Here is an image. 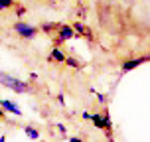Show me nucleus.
Returning <instances> with one entry per match:
<instances>
[{
  "label": "nucleus",
  "instance_id": "obj_5",
  "mask_svg": "<svg viewBox=\"0 0 150 142\" xmlns=\"http://www.w3.org/2000/svg\"><path fill=\"white\" fill-rule=\"evenodd\" d=\"M0 107H2V111H8V112H12V114H16V117H22L20 107L14 105V103H12V101H8V99H2V101H0Z\"/></svg>",
  "mask_w": 150,
  "mask_h": 142
},
{
  "label": "nucleus",
  "instance_id": "obj_13",
  "mask_svg": "<svg viewBox=\"0 0 150 142\" xmlns=\"http://www.w3.org/2000/svg\"><path fill=\"white\" fill-rule=\"evenodd\" d=\"M57 130H59V132H61V136L65 134V126H63V124H57Z\"/></svg>",
  "mask_w": 150,
  "mask_h": 142
},
{
  "label": "nucleus",
  "instance_id": "obj_14",
  "mask_svg": "<svg viewBox=\"0 0 150 142\" xmlns=\"http://www.w3.org/2000/svg\"><path fill=\"white\" fill-rule=\"evenodd\" d=\"M2 117H4V111H2V107H0V119H2Z\"/></svg>",
  "mask_w": 150,
  "mask_h": 142
},
{
  "label": "nucleus",
  "instance_id": "obj_1",
  "mask_svg": "<svg viewBox=\"0 0 150 142\" xmlns=\"http://www.w3.org/2000/svg\"><path fill=\"white\" fill-rule=\"evenodd\" d=\"M0 83L6 89H12L14 93H28L30 91V83H24L22 79L12 77V75H8V73H0Z\"/></svg>",
  "mask_w": 150,
  "mask_h": 142
},
{
  "label": "nucleus",
  "instance_id": "obj_11",
  "mask_svg": "<svg viewBox=\"0 0 150 142\" xmlns=\"http://www.w3.org/2000/svg\"><path fill=\"white\" fill-rule=\"evenodd\" d=\"M53 28H57V24H44V26H42V30H44L45 34H50Z\"/></svg>",
  "mask_w": 150,
  "mask_h": 142
},
{
  "label": "nucleus",
  "instance_id": "obj_4",
  "mask_svg": "<svg viewBox=\"0 0 150 142\" xmlns=\"http://www.w3.org/2000/svg\"><path fill=\"white\" fill-rule=\"evenodd\" d=\"M75 36V32L71 26H65V24H57V37H55V44H63Z\"/></svg>",
  "mask_w": 150,
  "mask_h": 142
},
{
  "label": "nucleus",
  "instance_id": "obj_6",
  "mask_svg": "<svg viewBox=\"0 0 150 142\" xmlns=\"http://www.w3.org/2000/svg\"><path fill=\"white\" fill-rule=\"evenodd\" d=\"M146 61H148L146 55H144V57H138V59H132V61H125V63H122V71H132V69L140 67V65L146 63Z\"/></svg>",
  "mask_w": 150,
  "mask_h": 142
},
{
  "label": "nucleus",
  "instance_id": "obj_10",
  "mask_svg": "<svg viewBox=\"0 0 150 142\" xmlns=\"http://www.w3.org/2000/svg\"><path fill=\"white\" fill-rule=\"evenodd\" d=\"M14 6V0H0V10H8Z\"/></svg>",
  "mask_w": 150,
  "mask_h": 142
},
{
  "label": "nucleus",
  "instance_id": "obj_12",
  "mask_svg": "<svg viewBox=\"0 0 150 142\" xmlns=\"http://www.w3.org/2000/svg\"><path fill=\"white\" fill-rule=\"evenodd\" d=\"M63 61H65V63H67L69 67H79V63H77V61H75L73 57H65V59H63Z\"/></svg>",
  "mask_w": 150,
  "mask_h": 142
},
{
  "label": "nucleus",
  "instance_id": "obj_8",
  "mask_svg": "<svg viewBox=\"0 0 150 142\" xmlns=\"http://www.w3.org/2000/svg\"><path fill=\"white\" fill-rule=\"evenodd\" d=\"M50 59H52V61H57V63H63V59H65V53L61 52L59 47H53V49H52V55H50Z\"/></svg>",
  "mask_w": 150,
  "mask_h": 142
},
{
  "label": "nucleus",
  "instance_id": "obj_3",
  "mask_svg": "<svg viewBox=\"0 0 150 142\" xmlns=\"http://www.w3.org/2000/svg\"><path fill=\"white\" fill-rule=\"evenodd\" d=\"M91 120L95 122V126L101 130H109L111 132V117L109 112H101V114H91Z\"/></svg>",
  "mask_w": 150,
  "mask_h": 142
},
{
  "label": "nucleus",
  "instance_id": "obj_7",
  "mask_svg": "<svg viewBox=\"0 0 150 142\" xmlns=\"http://www.w3.org/2000/svg\"><path fill=\"white\" fill-rule=\"evenodd\" d=\"M73 32L81 34V36H83V37H87V40H91V37H93V36H91V30L87 28V26H83L81 22H75V24H73Z\"/></svg>",
  "mask_w": 150,
  "mask_h": 142
},
{
  "label": "nucleus",
  "instance_id": "obj_9",
  "mask_svg": "<svg viewBox=\"0 0 150 142\" xmlns=\"http://www.w3.org/2000/svg\"><path fill=\"white\" fill-rule=\"evenodd\" d=\"M26 136L32 138V140H38V138H40V132H38L36 128H32V126H26Z\"/></svg>",
  "mask_w": 150,
  "mask_h": 142
},
{
  "label": "nucleus",
  "instance_id": "obj_2",
  "mask_svg": "<svg viewBox=\"0 0 150 142\" xmlns=\"http://www.w3.org/2000/svg\"><path fill=\"white\" fill-rule=\"evenodd\" d=\"M14 32L20 37H24V40H32V37L38 34L36 28H34V26H28L26 22H16L14 24Z\"/></svg>",
  "mask_w": 150,
  "mask_h": 142
}]
</instances>
